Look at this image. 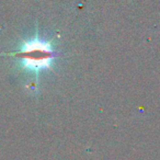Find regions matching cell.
<instances>
[{
    "label": "cell",
    "instance_id": "6da1fadb",
    "mask_svg": "<svg viewBox=\"0 0 160 160\" xmlns=\"http://www.w3.org/2000/svg\"><path fill=\"white\" fill-rule=\"evenodd\" d=\"M7 55L18 58L23 69L38 73L42 69H52V62L59 54L52 48L51 43L36 36L31 41L23 42L21 49Z\"/></svg>",
    "mask_w": 160,
    "mask_h": 160
}]
</instances>
